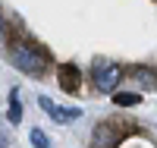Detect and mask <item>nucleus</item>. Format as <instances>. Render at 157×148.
Here are the masks:
<instances>
[{"label": "nucleus", "mask_w": 157, "mask_h": 148, "mask_svg": "<svg viewBox=\"0 0 157 148\" xmlns=\"http://www.w3.org/2000/svg\"><path fill=\"white\" fill-rule=\"evenodd\" d=\"M32 145H35V148H50V142L44 139L41 129H32Z\"/></svg>", "instance_id": "obj_7"}, {"label": "nucleus", "mask_w": 157, "mask_h": 148, "mask_svg": "<svg viewBox=\"0 0 157 148\" xmlns=\"http://www.w3.org/2000/svg\"><path fill=\"white\" fill-rule=\"evenodd\" d=\"M3 35H6V29H3V19H0V41H3Z\"/></svg>", "instance_id": "obj_9"}, {"label": "nucleus", "mask_w": 157, "mask_h": 148, "mask_svg": "<svg viewBox=\"0 0 157 148\" xmlns=\"http://www.w3.org/2000/svg\"><path fill=\"white\" fill-rule=\"evenodd\" d=\"M120 82H123V70H120L116 63L94 66V88H98V91H104V95H113Z\"/></svg>", "instance_id": "obj_2"}, {"label": "nucleus", "mask_w": 157, "mask_h": 148, "mask_svg": "<svg viewBox=\"0 0 157 148\" xmlns=\"http://www.w3.org/2000/svg\"><path fill=\"white\" fill-rule=\"evenodd\" d=\"M38 104H41V110H44L47 117H54L57 123H72V120L82 117V110H78V107H57L50 98H38Z\"/></svg>", "instance_id": "obj_3"}, {"label": "nucleus", "mask_w": 157, "mask_h": 148, "mask_svg": "<svg viewBox=\"0 0 157 148\" xmlns=\"http://www.w3.org/2000/svg\"><path fill=\"white\" fill-rule=\"evenodd\" d=\"M6 117H10V123H19L22 120V104H19V91L16 88L10 91V110H6Z\"/></svg>", "instance_id": "obj_5"}, {"label": "nucleus", "mask_w": 157, "mask_h": 148, "mask_svg": "<svg viewBox=\"0 0 157 148\" xmlns=\"http://www.w3.org/2000/svg\"><path fill=\"white\" fill-rule=\"evenodd\" d=\"M10 60H13V66H19L22 73H32V76H41L47 70L44 50H38L35 44H16L10 50Z\"/></svg>", "instance_id": "obj_1"}, {"label": "nucleus", "mask_w": 157, "mask_h": 148, "mask_svg": "<svg viewBox=\"0 0 157 148\" xmlns=\"http://www.w3.org/2000/svg\"><path fill=\"white\" fill-rule=\"evenodd\" d=\"M132 79H138L141 85H154V79H151V73H145V70H135V73H132Z\"/></svg>", "instance_id": "obj_8"}, {"label": "nucleus", "mask_w": 157, "mask_h": 148, "mask_svg": "<svg viewBox=\"0 0 157 148\" xmlns=\"http://www.w3.org/2000/svg\"><path fill=\"white\" fill-rule=\"evenodd\" d=\"M60 88L66 91V95H72V91L78 88V70L72 63H63L60 66Z\"/></svg>", "instance_id": "obj_4"}, {"label": "nucleus", "mask_w": 157, "mask_h": 148, "mask_svg": "<svg viewBox=\"0 0 157 148\" xmlns=\"http://www.w3.org/2000/svg\"><path fill=\"white\" fill-rule=\"evenodd\" d=\"M113 101L120 104V107H135L141 98L135 95V91H113Z\"/></svg>", "instance_id": "obj_6"}]
</instances>
